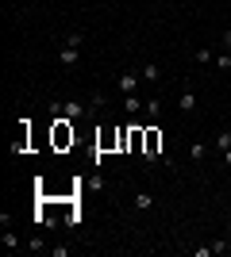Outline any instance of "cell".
<instances>
[{
    "mask_svg": "<svg viewBox=\"0 0 231 257\" xmlns=\"http://www.w3.org/2000/svg\"><path fill=\"white\" fill-rule=\"evenodd\" d=\"M189 154H193V161H200V158H208V146H204V142H193Z\"/></svg>",
    "mask_w": 231,
    "mask_h": 257,
    "instance_id": "4fadbf2b",
    "label": "cell"
},
{
    "mask_svg": "<svg viewBox=\"0 0 231 257\" xmlns=\"http://www.w3.org/2000/svg\"><path fill=\"white\" fill-rule=\"evenodd\" d=\"M123 111H127V115H135V111H143V100L135 96V92H131V96H123Z\"/></svg>",
    "mask_w": 231,
    "mask_h": 257,
    "instance_id": "9c48e42d",
    "label": "cell"
},
{
    "mask_svg": "<svg viewBox=\"0 0 231 257\" xmlns=\"http://www.w3.org/2000/svg\"><path fill=\"white\" fill-rule=\"evenodd\" d=\"M212 65H216V69H223V73H227V69H231V50H220V54H216V62H212Z\"/></svg>",
    "mask_w": 231,
    "mask_h": 257,
    "instance_id": "30bf717a",
    "label": "cell"
},
{
    "mask_svg": "<svg viewBox=\"0 0 231 257\" xmlns=\"http://www.w3.org/2000/svg\"><path fill=\"white\" fill-rule=\"evenodd\" d=\"M193 257H212V242H208V246H197V249H193Z\"/></svg>",
    "mask_w": 231,
    "mask_h": 257,
    "instance_id": "2e32d148",
    "label": "cell"
},
{
    "mask_svg": "<svg viewBox=\"0 0 231 257\" xmlns=\"http://www.w3.org/2000/svg\"><path fill=\"white\" fill-rule=\"evenodd\" d=\"M0 242H4V246H8V249H20V238L12 234V230H4V234H0Z\"/></svg>",
    "mask_w": 231,
    "mask_h": 257,
    "instance_id": "5bb4252c",
    "label": "cell"
},
{
    "mask_svg": "<svg viewBox=\"0 0 231 257\" xmlns=\"http://www.w3.org/2000/svg\"><path fill=\"white\" fill-rule=\"evenodd\" d=\"M193 62H216V54H212V50H197V54H193Z\"/></svg>",
    "mask_w": 231,
    "mask_h": 257,
    "instance_id": "9a60e30c",
    "label": "cell"
},
{
    "mask_svg": "<svg viewBox=\"0 0 231 257\" xmlns=\"http://www.w3.org/2000/svg\"><path fill=\"white\" fill-rule=\"evenodd\" d=\"M139 77H143L146 85H154V81H158V77H162V69H158V65H154V62H146L143 69H139Z\"/></svg>",
    "mask_w": 231,
    "mask_h": 257,
    "instance_id": "52a82bcc",
    "label": "cell"
},
{
    "mask_svg": "<svg viewBox=\"0 0 231 257\" xmlns=\"http://www.w3.org/2000/svg\"><path fill=\"white\" fill-rule=\"evenodd\" d=\"M216 150H231V131H220V135H216Z\"/></svg>",
    "mask_w": 231,
    "mask_h": 257,
    "instance_id": "7c38bea8",
    "label": "cell"
},
{
    "mask_svg": "<svg viewBox=\"0 0 231 257\" xmlns=\"http://www.w3.org/2000/svg\"><path fill=\"white\" fill-rule=\"evenodd\" d=\"M220 158H223V165H227V169H231V150H223Z\"/></svg>",
    "mask_w": 231,
    "mask_h": 257,
    "instance_id": "e0dca14e",
    "label": "cell"
},
{
    "mask_svg": "<svg viewBox=\"0 0 231 257\" xmlns=\"http://www.w3.org/2000/svg\"><path fill=\"white\" fill-rule=\"evenodd\" d=\"M177 107H181V115H189V111L197 107V96H193V85H185V92H181V100H177Z\"/></svg>",
    "mask_w": 231,
    "mask_h": 257,
    "instance_id": "5b68a950",
    "label": "cell"
},
{
    "mask_svg": "<svg viewBox=\"0 0 231 257\" xmlns=\"http://www.w3.org/2000/svg\"><path fill=\"white\" fill-rule=\"evenodd\" d=\"M81 43H85V31H69L62 46H77V50H81Z\"/></svg>",
    "mask_w": 231,
    "mask_h": 257,
    "instance_id": "8fae6325",
    "label": "cell"
},
{
    "mask_svg": "<svg viewBox=\"0 0 231 257\" xmlns=\"http://www.w3.org/2000/svg\"><path fill=\"white\" fill-rule=\"evenodd\" d=\"M143 111H146V119H158V115H162V100H158V96H150V100L143 104Z\"/></svg>",
    "mask_w": 231,
    "mask_h": 257,
    "instance_id": "ba28073f",
    "label": "cell"
},
{
    "mask_svg": "<svg viewBox=\"0 0 231 257\" xmlns=\"http://www.w3.org/2000/svg\"><path fill=\"white\" fill-rule=\"evenodd\" d=\"M139 81H143L139 73H120L116 77V88H120L123 96H131V92H139Z\"/></svg>",
    "mask_w": 231,
    "mask_h": 257,
    "instance_id": "3957f363",
    "label": "cell"
},
{
    "mask_svg": "<svg viewBox=\"0 0 231 257\" xmlns=\"http://www.w3.org/2000/svg\"><path fill=\"white\" fill-rule=\"evenodd\" d=\"M58 62L66 65V69H73V65L81 62V54H77V46H62V50H58Z\"/></svg>",
    "mask_w": 231,
    "mask_h": 257,
    "instance_id": "277c9868",
    "label": "cell"
},
{
    "mask_svg": "<svg viewBox=\"0 0 231 257\" xmlns=\"http://www.w3.org/2000/svg\"><path fill=\"white\" fill-rule=\"evenodd\" d=\"M150 207H154V192H146V188L135 192V211H150Z\"/></svg>",
    "mask_w": 231,
    "mask_h": 257,
    "instance_id": "8992f818",
    "label": "cell"
},
{
    "mask_svg": "<svg viewBox=\"0 0 231 257\" xmlns=\"http://www.w3.org/2000/svg\"><path fill=\"white\" fill-rule=\"evenodd\" d=\"M158 150H162V135H158V127H143V158L154 161Z\"/></svg>",
    "mask_w": 231,
    "mask_h": 257,
    "instance_id": "7a4b0ae2",
    "label": "cell"
},
{
    "mask_svg": "<svg viewBox=\"0 0 231 257\" xmlns=\"http://www.w3.org/2000/svg\"><path fill=\"white\" fill-rule=\"evenodd\" d=\"M50 111H54V115H66V119H89L97 111V104H93V100H89V104L85 100H54Z\"/></svg>",
    "mask_w": 231,
    "mask_h": 257,
    "instance_id": "6da1fadb",
    "label": "cell"
}]
</instances>
